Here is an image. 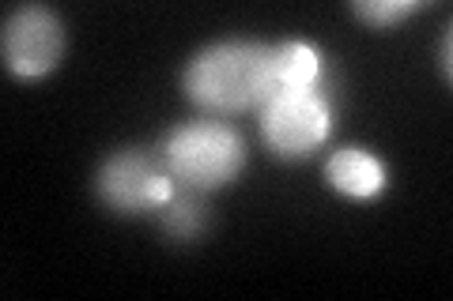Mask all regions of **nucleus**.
I'll return each mask as SVG.
<instances>
[{"label":"nucleus","instance_id":"f257e3e1","mask_svg":"<svg viewBox=\"0 0 453 301\" xmlns=\"http://www.w3.org/2000/svg\"><path fill=\"white\" fill-rule=\"evenodd\" d=\"M181 91L208 117L257 109L273 94V46L253 38L211 41L181 68Z\"/></svg>","mask_w":453,"mask_h":301},{"label":"nucleus","instance_id":"f03ea898","mask_svg":"<svg viewBox=\"0 0 453 301\" xmlns=\"http://www.w3.org/2000/svg\"><path fill=\"white\" fill-rule=\"evenodd\" d=\"M163 159L178 184L196 192H216L234 184L246 169V136L223 117H193L174 124L159 143Z\"/></svg>","mask_w":453,"mask_h":301},{"label":"nucleus","instance_id":"7ed1b4c3","mask_svg":"<svg viewBox=\"0 0 453 301\" xmlns=\"http://www.w3.org/2000/svg\"><path fill=\"white\" fill-rule=\"evenodd\" d=\"M336 124L333 76L310 91H273L257 106V128L265 147L283 162H303L321 151Z\"/></svg>","mask_w":453,"mask_h":301},{"label":"nucleus","instance_id":"20e7f679","mask_svg":"<svg viewBox=\"0 0 453 301\" xmlns=\"http://www.w3.org/2000/svg\"><path fill=\"white\" fill-rule=\"evenodd\" d=\"M178 189L159 147H118L95 169V196L113 214H155Z\"/></svg>","mask_w":453,"mask_h":301},{"label":"nucleus","instance_id":"39448f33","mask_svg":"<svg viewBox=\"0 0 453 301\" xmlns=\"http://www.w3.org/2000/svg\"><path fill=\"white\" fill-rule=\"evenodd\" d=\"M65 23L46 4H19L0 26V56L16 79H46L65 61Z\"/></svg>","mask_w":453,"mask_h":301},{"label":"nucleus","instance_id":"423d86ee","mask_svg":"<svg viewBox=\"0 0 453 301\" xmlns=\"http://www.w3.org/2000/svg\"><path fill=\"white\" fill-rule=\"evenodd\" d=\"M325 181L344 199H378L389 189V166L374 147L344 143L325 159Z\"/></svg>","mask_w":453,"mask_h":301},{"label":"nucleus","instance_id":"0eeeda50","mask_svg":"<svg viewBox=\"0 0 453 301\" xmlns=\"http://www.w3.org/2000/svg\"><path fill=\"white\" fill-rule=\"evenodd\" d=\"M329 61L321 46L306 38H288L273 46V91H310L329 79Z\"/></svg>","mask_w":453,"mask_h":301},{"label":"nucleus","instance_id":"6e6552de","mask_svg":"<svg viewBox=\"0 0 453 301\" xmlns=\"http://www.w3.org/2000/svg\"><path fill=\"white\" fill-rule=\"evenodd\" d=\"M208 192H196V189H186V184H178L174 192H170L166 204L155 211V219H159V230L178 241V245H189V241H201L211 226V207H208Z\"/></svg>","mask_w":453,"mask_h":301},{"label":"nucleus","instance_id":"1a4fd4ad","mask_svg":"<svg viewBox=\"0 0 453 301\" xmlns=\"http://www.w3.org/2000/svg\"><path fill=\"white\" fill-rule=\"evenodd\" d=\"M423 8H427V0H356L351 16L363 19L371 31H389V26L412 19Z\"/></svg>","mask_w":453,"mask_h":301},{"label":"nucleus","instance_id":"9d476101","mask_svg":"<svg viewBox=\"0 0 453 301\" xmlns=\"http://www.w3.org/2000/svg\"><path fill=\"white\" fill-rule=\"evenodd\" d=\"M449 53H453V34H449V26L442 31V46H438V71H442V83L449 87V79H453V71H449Z\"/></svg>","mask_w":453,"mask_h":301}]
</instances>
